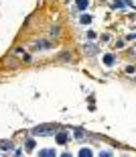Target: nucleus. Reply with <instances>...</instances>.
<instances>
[{
  "mask_svg": "<svg viewBox=\"0 0 136 157\" xmlns=\"http://www.w3.org/2000/svg\"><path fill=\"white\" fill-rule=\"evenodd\" d=\"M55 135H57V137H55L57 143H67V133H65V131H57Z\"/></svg>",
  "mask_w": 136,
  "mask_h": 157,
  "instance_id": "nucleus-2",
  "label": "nucleus"
},
{
  "mask_svg": "<svg viewBox=\"0 0 136 157\" xmlns=\"http://www.w3.org/2000/svg\"><path fill=\"white\" fill-rule=\"evenodd\" d=\"M39 157H55V151L53 149H41L39 151Z\"/></svg>",
  "mask_w": 136,
  "mask_h": 157,
  "instance_id": "nucleus-3",
  "label": "nucleus"
},
{
  "mask_svg": "<svg viewBox=\"0 0 136 157\" xmlns=\"http://www.w3.org/2000/svg\"><path fill=\"white\" fill-rule=\"evenodd\" d=\"M27 149H35V141L33 139H27Z\"/></svg>",
  "mask_w": 136,
  "mask_h": 157,
  "instance_id": "nucleus-10",
  "label": "nucleus"
},
{
  "mask_svg": "<svg viewBox=\"0 0 136 157\" xmlns=\"http://www.w3.org/2000/svg\"><path fill=\"white\" fill-rule=\"evenodd\" d=\"M61 157H71V153H63V155H61Z\"/></svg>",
  "mask_w": 136,
  "mask_h": 157,
  "instance_id": "nucleus-14",
  "label": "nucleus"
},
{
  "mask_svg": "<svg viewBox=\"0 0 136 157\" xmlns=\"http://www.w3.org/2000/svg\"><path fill=\"white\" fill-rule=\"evenodd\" d=\"M98 49H96V45H85V53H89V55H94Z\"/></svg>",
  "mask_w": 136,
  "mask_h": 157,
  "instance_id": "nucleus-5",
  "label": "nucleus"
},
{
  "mask_svg": "<svg viewBox=\"0 0 136 157\" xmlns=\"http://www.w3.org/2000/svg\"><path fill=\"white\" fill-rule=\"evenodd\" d=\"M83 135H85V133H83L81 129H77V131H75V137H77V139H81V137H83Z\"/></svg>",
  "mask_w": 136,
  "mask_h": 157,
  "instance_id": "nucleus-12",
  "label": "nucleus"
},
{
  "mask_svg": "<svg viewBox=\"0 0 136 157\" xmlns=\"http://www.w3.org/2000/svg\"><path fill=\"white\" fill-rule=\"evenodd\" d=\"M0 149L8 151V149H12V143H10V141H2V143H0Z\"/></svg>",
  "mask_w": 136,
  "mask_h": 157,
  "instance_id": "nucleus-4",
  "label": "nucleus"
},
{
  "mask_svg": "<svg viewBox=\"0 0 136 157\" xmlns=\"http://www.w3.org/2000/svg\"><path fill=\"white\" fill-rule=\"evenodd\" d=\"M59 131L57 125H49V127H35L33 129V135H39V137H45V135H55Z\"/></svg>",
  "mask_w": 136,
  "mask_h": 157,
  "instance_id": "nucleus-1",
  "label": "nucleus"
},
{
  "mask_svg": "<svg viewBox=\"0 0 136 157\" xmlns=\"http://www.w3.org/2000/svg\"><path fill=\"white\" fill-rule=\"evenodd\" d=\"M100 157H112V153H110V151H102Z\"/></svg>",
  "mask_w": 136,
  "mask_h": 157,
  "instance_id": "nucleus-13",
  "label": "nucleus"
},
{
  "mask_svg": "<svg viewBox=\"0 0 136 157\" xmlns=\"http://www.w3.org/2000/svg\"><path fill=\"white\" fill-rule=\"evenodd\" d=\"M79 10H83V8H87V0H77V4H75Z\"/></svg>",
  "mask_w": 136,
  "mask_h": 157,
  "instance_id": "nucleus-6",
  "label": "nucleus"
},
{
  "mask_svg": "<svg viewBox=\"0 0 136 157\" xmlns=\"http://www.w3.org/2000/svg\"><path fill=\"white\" fill-rule=\"evenodd\" d=\"M79 157H92V151H89V149H85V147H83V149L79 151Z\"/></svg>",
  "mask_w": 136,
  "mask_h": 157,
  "instance_id": "nucleus-7",
  "label": "nucleus"
},
{
  "mask_svg": "<svg viewBox=\"0 0 136 157\" xmlns=\"http://www.w3.org/2000/svg\"><path fill=\"white\" fill-rule=\"evenodd\" d=\"M124 6H126V2H120V0L114 2V8H124Z\"/></svg>",
  "mask_w": 136,
  "mask_h": 157,
  "instance_id": "nucleus-9",
  "label": "nucleus"
},
{
  "mask_svg": "<svg viewBox=\"0 0 136 157\" xmlns=\"http://www.w3.org/2000/svg\"><path fill=\"white\" fill-rule=\"evenodd\" d=\"M89 20H92V18H89L87 14H83V16H81V22H83V25H89Z\"/></svg>",
  "mask_w": 136,
  "mask_h": 157,
  "instance_id": "nucleus-11",
  "label": "nucleus"
},
{
  "mask_svg": "<svg viewBox=\"0 0 136 157\" xmlns=\"http://www.w3.org/2000/svg\"><path fill=\"white\" fill-rule=\"evenodd\" d=\"M104 63H106V65H112V63H114V57H112V55H106V57H104Z\"/></svg>",
  "mask_w": 136,
  "mask_h": 157,
  "instance_id": "nucleus-8",
  "label": "nucleus"
}]
</instances>
